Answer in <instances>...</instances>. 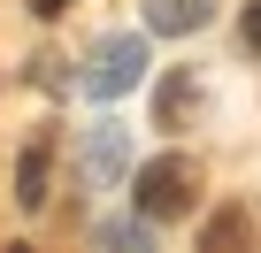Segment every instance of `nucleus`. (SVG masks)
Wrapping results in <instances>:
<instances>
[{"instance_id": "3", "label": "nucleus", "mask_w": 261, "mask_h": 253, "mask_svg": "<svg viewBox=\"0 0 261 253\" xmlns=\"http://www.w3.org/2000/svg\"><path fill=\"white\" fill-rule=\"evenodd\" d=\"M207 16H215V0H146V31L162 39H192Z\"/></svg>"}, {"instance_id": "6", "label": "nucleus", "mask_w": 261, "mask_h": 253, "mask_svg": "<svg viewBox=\"0 0 261 253\" xmlns=\"http://www.w3.org/2000/svg\"><path fill=\"white\" fill-rule=\"evenodd\" d=\"M123 161H130L123 131H115V123H100V131H92V154H85V169H92V177H123Z\"/></svg>"}, {"instance_id": "1", "label": "nucleus", "mask_w": 261, "mask_h": 253, "mask_svg": "<svg viewBox=\"0 0 261 253\" xmlns=\"http://www.w3.org/2000/svg\"><path fill=\"white\" fill-rule=\"evenodd\" d=\"M200 200V161L192 154H154L139 177H130V207L139 222H185Z\"/></svg>"}, {"instance_id": "2", "label": "nucleus", "mask_w": 261, "mask_h": 253, "mask_svg": "<svg viewBox=\"0 0 261 253\" xmlns=\"http://www.w3.org/2000/svg\"><path fill=\"white\" fill-rule=\"evenodd\" d=\"M139 77H146V39H100L92 62H85V92L92 100H123Z\"/></svg>"}, {"instance_id": "9", "label": "nucleus", "mask_w": 261, "mask_h": 253, "mask_svg": "<svg viewBox=\"0 0 261 253\" xmlns=\"http://www.w3.org/2000/svg\"><path fill=\"white\" fill-rule=\"evenodd\" d=\"M62 8H69V0H39V16H62Z\"/></svg>"}, {"instance_id": "5", "label": "nucleus", "mask_w": 261, "mask_h": 253, "mask_svg": "<svg viewBox=\"0 0 261 253\" xmlns=\"http://www.w3.org/2000/svg\"><path fill=\"white\" fill-rule=\"evenodd\" d=\"M46 177H54V154H46V138H31L23 161H16V207H23V215L46 207Z\"/></svg>"}, {"instance_id": "8", "label": "nucleus", "mask_w": 261, "mask_h": 253, "mask_svg": "<svg viewBox=\"0 0 261 253\" xmlns=\"http://www.w3.org/2000/svg\"><path fill=\"white\" fill-rule=\"evenodd\" d=\"M238 39H246V46L261 54V0H246V16H238Z\"/></svg>"}, {"instance_id": "7", "label": "nucleus", "mask_w": 261, "mask_h": 253, "mask_svg": "<svg viewBox=\"0 0 261 253\" xmlns=\"http://www.w3.org/2000/svg\"><path fill=\"white\" fill-rule=\"evenodd\" d=\"M223 245H246V215H215L207 222V253H223Z\"/></svg>"}, {"instance_id": "4", "label": "nucleus", "mask_w": 261, "mask_h": 253, "mask_svg": "<svg viewBox=\"0 0 261 253\" xmlns=\"http://www.w3.org/2000/svg\"><path fill=\"white\" fill-rule=\"evenodd\" d=\"M192 107H200V77H192V69H169V77H162V92H154L162 131H185V123H192Z\"/></svg>"}]
</instances>
